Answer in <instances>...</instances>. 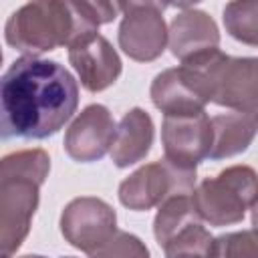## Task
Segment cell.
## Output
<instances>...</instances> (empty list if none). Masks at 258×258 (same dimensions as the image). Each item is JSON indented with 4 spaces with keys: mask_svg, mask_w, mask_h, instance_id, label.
<instances>
[{
    "mask_svg": "<svg viewBox=\"0 0 258 258\" xmlns=\"http://www.w3.org/2000/svg\"><path fill=\"white\" fill-rule=\"evenodd\" d=\"M212 258H258V230L228 232L214 238Z\"/></svg>",
    "mask_w": 258,
    "mask_h": 258,
    "instance_id": "d6986e66",
    "label": "cell"
},
{
    "mask_svg": "<svg viewBox=\"0 0 258 258\" xmlns=\"http://www.w3.org/2000/svg\"><path fill=\"white\" fill-rule=\"evenodd\" d=\"M224 26L242 44L258 46V0H238L224 6Z\"/></svg>",
    "mask_w": 258,
    "mask_h": 258,
    "instance_id": "e0dca14e",
    "label": "cell"
},
{
    "mask_svg": "<svg viewBox=\"0 0 258 258\" xmlns=\"http://www.w3.org/2000/svg\"><path fill=\"white\" fill-rule=\"evenodd\" d=\"M115 131L117 125L111 111L105 105L93 103L85 107L69 125L62 145L71 159L79 163H93L111 151Z\"/></svg>",
    "mask_w": 258,
    "mask_h": 258,
    "instance_id": "8fae6325",
    "label": "cell"
},
{
    "mask_svg": "<svg viewBox=\"0 0 258 258\" xmlns=\"http://www.w3.org/2000/svg\"><path fill=\"white\" fill-rule=\"evenodd\" d=\"M69 62L77 71L81 85L91 93L111 87L123 71L117 50L97 30L79 36L69 46Z\"/></svg>",
    "mask_w": 258,
    "mask_h": 258,
    "instance_id": "30bf717a",
    "label": "cell"
},
{
    "mask_svg": "<svg viewBox=\"0 0 258 258\" xmlns=\"http://www.w3.org/2000/svg\"><path fill=\"white\" fill-rule=\"evenodd\" d=\"M204 222L222 228L244 220L258 200V173L250 165H230L216 177H206L191 194Z\"/></svg>",
    "mask_w": 258,
    "mask_h": 258,
    "instance_id": "5b68a950",
    "label": "cell"
},
{
    "mask_svg": "<svg viewBox=\"0 0 258 258\" xmlns=\"http://www.w3.org/2000/svg\"><path fill=\"white\" fill-rule=\"evenodd\" d=\"M220 46V32L210 14L196 8H183L169 24V48L181 62Z\"/></svg>",
    "mask_w": 258,
    "mask_h": 258,
    "instance_id": "7c38bea8",
    "label": "cell"
},
{
    "mask_svg": "<svg viewBox=\"0 0 258 258\" xmlns=\"http://www.w3.org/2000/svg\"><path fill=\"white\" fill-rule=\"evenodd\" d=\"M204 99L234 111H258V58L230 56L220 48L181 62Z\"/></svg>",
    "mask_w": 258,
    "mask_h": 258,
    "instance_id": "277c9868",
    "label": "cell"
},
{
    "mask_svg": "<svg viewBox=\"0 0 258 258\" xmlns=\"http://www.w3.org/2000/svg\"><path fill=\"white\" fill-rule=\"evenodd\" d=\"M60 258H73V256H60Z\"/></svg>",
    "mask_w": 258,
    "mask_h": 258,
    "instance_id": "603a6c76",
    "label": "cell"
},
{
    "mask_svg": "<svg viewBox=\"0 0 258 258\" xmlns=\"http://www.w3.org/2000/svg\"><path fill=\"white\" fill-rule=\"evenodd\" d=\"M153 133L151 115L141 107L129 109L117 123L115 139L109 151L113 163L117 167H129L145 159L153 145Z\"/></svg>",
    "mask_w": 258,
    "mask_h": 258,
    "instance_id": "5bb4252c",
    "label": "cell"
},
{
    "mask_svg": "<svg viewBox=\"0 0 258 258\" xmlns=\"http://www.w3.org/2000/svg\"><path fill=\"white\" fill-rule=\"evenodd\" d=\"M250 210H252V226H254V230H258V200Z\"/></svg>",
    "mask_w": 258,
    "mask_h": 258,
    "instance_id": "44dd1931",
    "label": "cell"
},
{
    "mask_svg": "<svg viewBox=\"0 0 258 258\" xmlns=\"http://www.w3.org/2000/svg\"><path fill=\"white\" fill-rule=\"evenodd\" d=\"M258 133V111H230L212 117L210 159H226L244 153Z\"/></svg>",
    "mask_w": 258,
    "mask_h": 258,
    "instance_id": "9a60e30c",
    "label": "cell"
},
{
    "mask_svg": "<svg viewBox=\"0 0 258 258\" xmlns=\"http://www.w3.org/2000/svg\"><path fill=\"white\" fill-rule=\"evenodd\" d=\"M123 20L119 24L121 50L137 60L151 62L159 58L169 42V30L163 20V8L157 2H119Z\"/></svg>",
    "mask_w": 258,
    "mask_h": 258,
    "instance_id": "52a82bcc",
    "label": "cell"
},
{
    "mask_svg": "<svg viewBox=\"0 0 258 258\" xmlns=\"http://www.w3.org/2000/svg\"><path fill=\"white\" fill-rule=\"evenodd\" d=\"M89 258H151L145 242H141L135 234L117 230L113 238H109L101 248H97Z\"/></svg>",
    "mask_w": 258,
    "mask_h": 258,
    "instance_id": "ffe728a7",
    "label": "cell"
},
{
    "mask_svg": "<svg viewBox=\"0 0 258 258\" xmlns=\"http://www.w3.org/2000/svg\"><path fill=\"white\" fill-rule=\"evenodd\" d=\"M212 234L202 224H194L175 236L163 252L167 258H212Z\"/></svg>",
    "mask_w": 258,
    "mask_h": 258,
    "instance_id": "ac0fdd59",
    "label": "cell"
},
{
    "mask_svg": "<svg viewBox=\"0 0 258 258\" xmlns=\"http://www.w3.org/2000/svg\"><path fill=\"white\" fill-rule=\"evenodd\" d=\"M161 143L165 159L181 169L196 171L198 163L210 159L212 117L206 111L191 115H167L161 123Z\"/></svg>",
    "mask_w": 258,
    "mask_h": 258,
    "instance_id": "9c48e42d",
    "label": "cell"
},
{
    "mask_svg": "<svg viewBox=\"0 0 258 258\" xmlns=\"http://www.w3.org/2000/svg\"><path fill=\"white\" fill-rule=\"evenodd\" d=\"M153 105L167 115H191L204 111L208 101L204 99L194 75L181 64L159 73L149 89Z\"/></svg>",
    "mask_w": 258,
    "mask_h": 258,
    "instance_id": "4fadbf2b",
    "label": "cell"
},
{
    "mask_svg": "<svg viewBox=\"0 0 258 258\" xmlns=\"http://www.w3.org/2000/svg\"><path fill=\"white\" fill-rule=\"evenodd\" d=\"M79 85L56 60L16 58L0 81L2 139H46L75 115Z\"/></svg>",
    "mask_w": 258,
    "mask_h": 258,
    "instance_id": "6da1fadb",
    "label": "cell"
},
{
    "mask_svg": "<svg viewBox=\"0 0 258 258\" xmlns=\"http://www.w3.org/2000/svg\"><path fill=\"white\" fill-rule=\"evenodd\" d=\"M18 258H44V256H38V254H24V256H18Z\"/></svg>",
    "mask_w": 258,
    "mask_h": 258,
    "instance_id": "7402d4cb",
    "label": "cell"
},
{
    "mask_svg": "<svg viewBox=\"0 0 258 258\" xmlns=\"http://www.w3.org/2000/svg\"><path fill=\"white\" fill-rule=\"evenodd\" d=\"M50 157L44 149H22L0 161V250L12 258L30 232L40 200V185L48 177Z\"/></svg>",
    "mask_w": 258,
    "mask_h": 258,
    "instance_id": "3957f363",
    "label": "cell"
},
{
    "mask_svg": "<svg viewBox=\"0 0 258 258\" xmlns=\"http://www.w3.org/2000/svg\"><path fill=\"white\" fill-rule=\"evenodd\" d=\"M117 232V214L101 198L71 200L60 214V234L77 250L93 254Z\"/></svg>",
    "mask_w": 258,
    "mask_h": 258,
    "instance_id": "ba28073f",
    "label": "cell"
},
{
    "mask_svg": "<svg viewBox=\"0 0 258 258\" xmlns=\"http://www.w3.org/2000/svg\"><path fill=\"white\" fill-rule=\"evenodd\" d=\"M194 224H202V218L196 210L191 194L173 196L159 206L153 220V236L157 244L165 248L175 236H179Z\"/></svg>",
    "mask_w": 258,
    "mask_h": 258,
    "instance_id": "2e32d148",
    "label": "cell"
},
{
    "mask_svg": "<svg viewBox=\"0 0 258 258\" xmlns=\"http://www.w3.org/2000/svg\"><path fill=\"white\" fill-rule=\"evenodd\" d=\"M196 171L181 169L169 159H159L135 169L119 183V202L133 212H147L173 196L194 194Z\"/></svg>",
    "mask_w": 258,
    "mask_h": 258,
    "instance_id": "8992f818",
    "label": "cell"
},
{
    "mask_svg": "<svg viewBox=\"0 0 258 258\" xmlns=\"http://www.w3.org/2000/svg\"><path fill=\"white\" fill-rule=\"evenodd\" d=\"M119 12V2H28L8 16L4 38L12 48L36 56L58 46L69 48L79 36L115 20Z\"/></svg>",
    "mask_w": 258,
    "mask_h": 258,
    "instance_id": "7a4b0ae2",
    "label": "cell"
}]
</instances>
